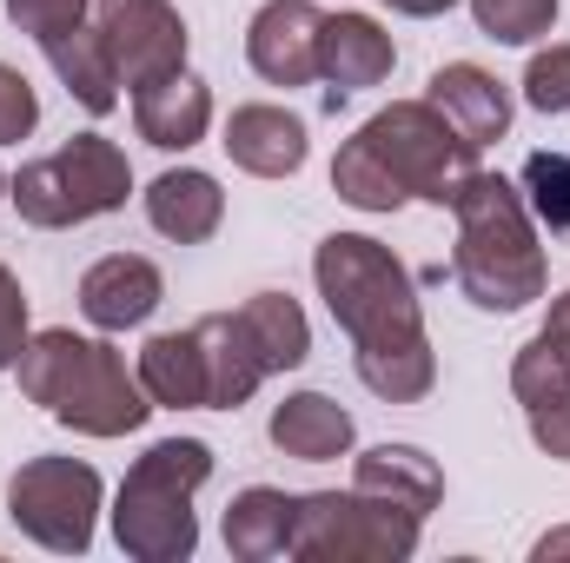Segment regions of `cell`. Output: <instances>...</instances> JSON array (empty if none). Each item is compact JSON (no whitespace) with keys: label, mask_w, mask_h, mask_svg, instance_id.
Segmentation results:
<instances>
[{"label":"cell","mask_w":570,"mask_h":563,"mask_svg":"<svg viewBox=\"0 0 570 563\" xmlns=\"http://www.w3.org/2000/svg\"><path fill=\"white\" fill-rule=\"evenodd\" d=\"M518 87H524V107H538V113H570V40L538 47Z\"/></svg>","instance_id":"obj_28"},{"label":"cell","mask_w":570,"mask_h":563,"mask_svg":"<svg viewBox=\"0 0 570 563\" xmlns=\"http://www.w3.org/2000/svg\"><path fill=\"white\" fill-rule=\"evenodd\" d=\"M458 253H451V279L478 312H524L544 298L551 266L538 246V219L524 206V192L504 172H471V186L458 192Z\"/></svg>","instance_id":"obj_2"},{"label":"cell","mask_w":570,"mask_h":563,"mask_svg":"<svg viewBox=\"0 0 570 563\" xmlns=\"http://www.w3.org/2000/svg\"><path fill=\"white\" fill-rule=\"evenodd\" d=\"M213 477V444L206 437H159L134 457L120 497H114V544L134 563H186L199 551V517L193 497Z\"/></svg>","instance_id":"obj_4"},{"label":"cell","mask_w":570,"mask_h":563,"mask_svg":"<svg viewBox=\"0 0 570 563\" xmlns=\"http://www.w3.org/2000/svg\"><path fill=\"white\" fill-rule=\"evenodd\" d=\"M127 192H134V166H127V152L107 140V134H73L60 152L27 159L7 179V199L40 233H67V226L107 219V213L127 206Z\"/></svg>","instance_id":"obj_5"},{"label":"cell","mask_w":570,"mask_h":563,"mask_svg":"<svg viewBox=\"0 0 570 563\" xmlns=\"http://www.w3.org/2000/svg\"><path fill=\"white\" fill-rule=\"evenodd\" d=\"M352 484L372 491V497H385V504H399V511H412V517H431L444 504V471L419 444H372L352 464Z\"/></svg>","instance_id":"obj_18"},{"label":"cell","mask_w":570,"mask_h":563,"mask_svg":"<svg viewBox=\"0 0 570 563\" xmlns=\"http://www.w3.org/2000/svg\"><path fill=\"white\" fill-rule=\"evenodd\" d=\"M511 398L524 405L531 444H538L544 457L570 464V358L544 338V332L511 358Z\"/></svg>","instance_id":"obj_11"},{"label":"cell","mask_w":570,"mask_h":563,"mask_svg":"<svg viewBox=\"0 0 570 563\" xmlns=\"http://www.w3.org/2000/svg\"><path fill=\"white\" fill-rule=\"evenodd\" d=\"M318 27L312 0H266L246 27V60L266 87H312L318 80Z\"/></svg>","instance_id":"obj_10"},{"label":"cell","mask_w":570,"mask_h":563,"mask_svg":"<svg viewBox=\"0 0 570 563\" xmlns=\"http://www.w3.org/2000/svg\"><path fill=\"white\" fill-rule=\"evenodd\" d=\"M392 67H399V47L372 13H325V27H318V80H332L325 107H338L358 87L392 80Z\"/></svg>","instance_id":"obj_12"},{"label":"cell","mask_w":570,"mask_h":563,"mask_svg":"<svg viewBox=\"0 0 570 563\" xmlns=\"http://www.w3.org/2000/svg\"><path fill=\"white\" fill-rule=\"evenodd\" d=\"M94 20L107 33V53L120 67V87H146L186 67V20L173 0H94Z\"/></svg>","instance_id":"obj_9"},{"label":"cell","mask_w":570,"mask_h":563,"mask_svg":"<svg viewBox=\"0 0 570 563\" xmlns=\"http://www.w3.org/2000/svg\"><path fill=\"white\" fill-rule=\"evenodd\" d=\"M358 140L372 146L392 179L405 186V199H431V206H458V192L478 172V146L464 140L431 100H392L385 113H372L358 127Z\"/></svg>","instance_id":"obj_7"},{"label":"cell","mask_w":570,"mask_h":563,"mask_svg":"<svg viewBox=\"0 0 570 563\" xmlns=\"http://www.w3.org/2000/svg\"><path fill=\"white\" fill-rule=\"evenodd\" d=\"M273 444H279L285 457H298V464H332V457H345L352 444H358V424L345 405H332L325 392H292L285 405H273Z\"/></svg>","instance_id":"obj_20"},{"label":"cell","mask_w":570,"mask_h":563,"mask_svg":"<svg viewBox=\"0 0 570 563\" xmlns=\"http://www.w3.org/2000/svg\"><path fill=\"white\" fill-rule=\"evenodd\" d=\"M312 279H318L325 312L338 318V332L352 338V352L425 345L419 285L405 273V259L392 246H379L372 233H325L312 253Z\"/></svg>","instance_id":"obj_3"},{"label":"cell","mask_w":570,"mask_h":563,"mask_svg":"<svg viewBox=\"0 0 570 563\" xmlns=\"http://www.w3.org/2000/svg\"><path fill=\"white\" fill-rule=\"evenodd\" d=\"M518 192H524V206H531L538 226L570 233V152H531Z\"/></svg>","instance_id":"obj_27"},{"label":"cell","mask_w":570,"mask_h":563,"mask_svg":"<svg viewBox=\"0 0 570 563\" xmlns=\"http://www.w3.org/2000/svg\"><path fill=\"white\" fill-rule=\"evenodd\" d=\"M7 517L53 557H80L100 524V471L87 457H27L7 477Z\"/></svg>","instance_id":"obj_8"},{"label":"cell","mask_w":570,"mask_h":563,"mask_svg":"<svg viewBox=\"0 0 570 563\" xmlns=\"http://www.w3.org/2000/svg\"><path fill=\"white\" fill-rule=\"evenodd\" d=\"M193 338H199V358H206V412H239L266 385V365L253 358L239 318L233 312H206L193 325Z\"/></svg>","instance_id":"obj_19"},{"label":"cell","mask_w":570,"mask_h":563,"mask_svg":"<svg viewBox=\"0 0 570 563\" xmlns=\"http://www.w3.org/2000/svg\"><path fill=\"white\" fill-rule=\"evenodd\" d=\"M0 199H7V172H0Z\"/></svg>","instance_id":"obj_35"},{"label":"cell","mask_w":570,"mask_h":563,"mask_svg":"<svg viewBox=\"0 0 570 563\" xmlns=\"http://www.w3.org/2000/svg\"><path fill=\"white\" fill-rule=\"evenodd\" d=\"M379 7H392V13H405V20H438V13H451L458 0H379Z\"/></svg>","instance_id":"obj_33"},{"label":"cell","mask_w":570,"mask_h":563,"mask_svg":"<svg viewBox=\"0 0 570 563\" xmlns=\"http://www.w3.org/2000/svg\"><path fill=\"white\" fill-rule=\"evenodd\" d=\"M332 192L345 206H358V213H399L405 206V186L392 179V166L358 140V134L338 146V159H332Z\"/></svg>","instance_id":"obj_25"},{"label":"cell","mask_w":570,"mask_h":563,"mask_svg":"<svg viewBox=\"0 0 570 563\" xmlns=\"http://www.w3.org/2000/svg\"><path fill=\"white\" fill-rule=\"evenodd\" d=\"M13 372H20L27 405H40L53 424L80 431V437H127L153 418V398L127 372V358L107 338H87L73 325L33 332Z\"/></svg>","instance_id":"obj_1"},{"label":"cell","mask_w":570,"mask_h":563,"mask_svg":"<svg viewBox=\"0 0 570 563\" xmlns=\"http://www.w3.org/2000/svg\"><path fill=\"white\" fill-rule=\"evenodd\" d=\"M27 292H20V279L0 266V372H13L20 365V352H27Z\"/></svg>","instance_id":"obj_31"},{"label":"cell","mask_w":570,"mask_h":563,"mask_svg":"<svg viewBox=\"0 0 570 563\" xmlns=\"http://www.w3.org/2000/svg\"><path fill=\"white\" fill-rule=\"evenodd\" d=\"M425 100L478 146V152L511 134V87H504L491 67H478V60H444V67L431 73Z\"/></svg>","instance_id":"obj_15"},{"label":"cell","mask_w":570,"mask_h":563,"mask_svg":"<svg viewBox=\"0 0 570 563\" xmlns=\"http://www.w3.org/2000/svg\"><path fill=\"white\" fill-rule=\"evenodd\" d=\"M544 338H551V345H558V352L570 358V292H558V298H551V318H544Z\"/></svg>","instance_id":"obj_32"},{"label":"cell","mask_w":570,"mask_h":563,"mask_svg":"<svg viewBox=\"0 0 570 563\" xmlns=\"http://www.w3.org/2000/svg\"><path fill=\"white\" fill-rule=\"evenodd\" d=\"M538 563H558V557H570V524L564 531H551V537H538V551H531Z\"/></svg>","instance_id":"obj_34"},{"label":"cell","mask_w":570,"mask_h":563,"mask_svg":"<svg viewBox=\"0 0 570 563\" xmlns=\"http://www.w3.org/2000/svg\"><path fill=\"white\" fill-rule=\"evenodd\" d=\"M471 20L498 47H538L558 27V0H471Z\"/></svg>","instance_id":"obj_26"},{"label":"cell","mask_w":570,"mask_h":563,"mask_svg":"<svg viewBox=\"0 0 570 563\" xmlns=\"http://www.w3.org/2000/svg\"><path fill=\"white\" fill-rule=\"evenodd\" d=\"M159 298H166V279L140 253H107L80 273V312L94 332H134L159 312Z\"/></svg>","instance_id":"obj_13"},{"label":"cell","mask_w":570,"mask_h":563,"mask_svg":"<svg viewBox=\"0 0 570 563\" xmlns=\"http://www.w3.org/2000/svg\"><path fill=\"white\" fill-rule=\"evenodd\" d=\"M213 127V87L199 73H166V80H146L134 87V134L159 152H186V146L206 140Z\"/></svg>","instance_id":"obj_16"},{"label":"cell","mask_w":570,"mask_h":563,"mask_svg":"<svg viewBox=\"0 0 570 563\" xmlns=\"http://www.w3.org/2000/svg\"><path fill=\"white\" fill-rule=\"evenodd\" d=\"M233 318H239L253 358L266 365V378H273V372H298V365L312 358V325H305L298 298H285V292H253Z\"/></svg>","instance_id":"obj_24"},{"label":"cell","mask_w":570,"mask_h":563,"mask_svg":"<svg viewBox=\"0 0 570 563\" xmlns=\"http://www.w3.org/2000/svg\"><path fill=\"white\" fill-rule=\"evenodd\" d=\"M226 159L253 179H292L305 159H312V134L292 107H273V100H253V107H233L226 120Z\"/></svg>","instance_id":"obj_14"},{"label":"cell","mask_w":570,"mask_h":563,"mask_svg":"<svg viewBox=\"0 0 570 563\" xmlns=\"http://www.w3.org/2000/svg\"><path fill=\"white\" fill-rule=\"evenodd\" d=\"M7 20L47 47V40L73 33L80 20H94V0H7Z\"/></svg>","instance_id":"obj_29"},{"label":"cell","mask_w":570,"mask_h":563,"mask_svg":"<svg viewBox=\"0 0 570 563\" xmlns=\"http://www.w3.org/2000/svg\"><path fill=\"white\" fill-rule=\"evenodd\" d=\"M292 511L298 497L279 491V484H253L226 504V551L239 563H273L292 557Z\"/></svg>","instance_id":"obj_23"},{"label":"cell","mask_w":570,"mask_h":563,"mask_svg":"<svg viewBox=\"0 0 570 563\" xmlns=\"http://www.w3.org/2000/svg\"><path fill=\"white\" fill-rule=\"evenodd\" d=\"M146 219H153V233L173 239V246H206V239L219 233V219H226V192H219V179L199 172V166H166V172L146 186Z\"/></svg>","instance_id":"obj_17"},{"label":"cell","mask_w":570,"mask_h":563,"mask_svg":"<svg viewBox=\"0 0 570 563\" xmlns=\"http://www.w3.org/2000/svg\"><path fill=\"white\" fill-rule=\"evenodd\" d=\"M412 511L372 497V491H305L292 511V557L298 563H405L419 551Z\"/></svg>","instance_id":"obj_6"},{"label":"cell","mask_w":570,"mask_h":563,"mask_svg":"<svg viewBox=\"0 0 570 563\" xmlns=\"http://www.w3.org/2000/svg\"><path fill=\"white\" fill-rule=\"evenodd\" d=\"M33 127H40V93L27 87L20 67L0 60V146H20Z\"/></svg>","instance_id":"obj_30"},{"label":"cell","mask_w":570,"mask_h":563,"mask_svg":"<svg viewBox=\"0 0 570 563\" xmlns=\"http://www.w3.org/2000/svg\"><path fill=\"white\" fill-rule=\"evenodd\" d=\"M47 60H53V73H60V87L94 113V120H107L114 107H120V67H114V53H107V33H100V20H80L73 33H60V40H47L40 47Z\"/></svg>","instance_id":"obj_22"},{"label":"cell","mask_w":570,"mask_h":563,"mask_svg":"<svg viewBox=\"0 0 570 563\" xmlns=\"http://www.w3.org/2000/svg\"><path fill=\"white\" fill-rule=\"evenodd\" d=\"M134 378L153 398V412H206V358H199L193 325L186 332H153L140 345Z\"/></svg>","instance_id":"obj_21"}]
</instances>
